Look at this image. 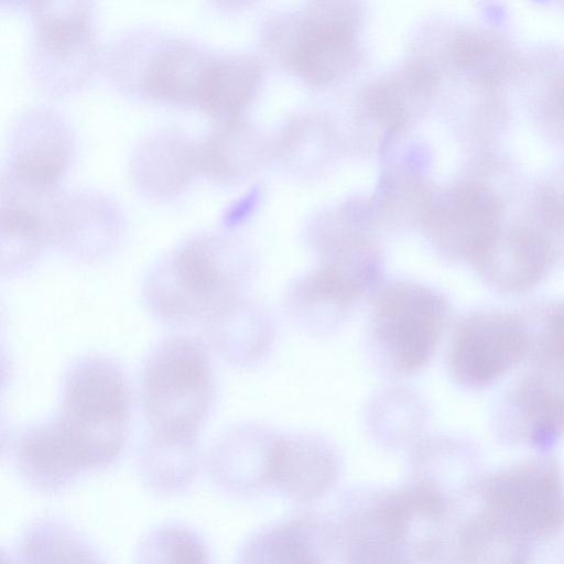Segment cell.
Here are the masks:
<instances>
[{
	"mask_svg": "<svg viewBox=\"0 0 564 564\" xmlns=\"http://www.w3.org/2000/svg\"><path fill=\"white\" fill-rule=\"evenodd\" d=\"M364 21L362 0H305L296 11L270 15L260 42L279 67L311 87L326 88L364 64Z\"/></svg>",
	"mask_w": 564,
	"mask_h": 564,
	"instance_id": "cell-1",
	"label": "cell"
},
{
	"mask_svg": "<svg viewBox=\"0 0 564 564\" xmlns=\"http://www.w3.org/2000/svg\"><path fill=\"white\" fill-rule=\"evenodd\" d=\"M129 404L128 382L115 360L87 355L66 369L57 416L90 470L110 465L121 453L128 435Z\"/></svg>",
	"mask_w": 564,
	"mask_h": 564,
	"instance_id": "cell-2",
	"label": "cell"
},
{
	"mask_svg": "<svg viewBox=\"0 0 564 564\" xmlns=\"http://www.w3.org/2000/svg\"><path fill=\"white\" fill-rule=\"evenodd\" d=\"M214 393L210 360L197 339L170 336L148 355L141 375V402L150 432L197 437Z\"/></svg>",
	"mask_w": 564,
	"mask_h": 564,
	"instance_id": "cell-3",
	"label": "cell"
},
{
	"mask_svg": "<svg viewBox=\"0 0 564 564\" xmlns=\"http://www.w3.org/2000/svg\"><path fill=\"white\" fill-rule=\"evenodd\" d=\"M223 240L196 235L163 257L149 272L144 297L151 312L174 324L204 322L226 305L230 278Z\"/></svg>",
	"mask_w": 564,
	"mask_h": 564,
	"instance_id": "cell-4",
	"label": "cell"
},
{
	"mask_svg": "<svg viewBox=\"0 0 564 564\" xmlns=\"http://www.w3.org/2000/svg\"><path fill=\"white\" fill-rule=\"evenodd\" d=\"M484 508L525 543L564 524V485L555 462L538 457L501 469L481 486Z\"/></svg>",
	"mask_w": 564,
	"mask_h": 564,
	"instance_id": "cell-5",
	"label": "cell"
},
{
	"mask_svg": "<svg viewBox=\"0 0 564 564\" xmlns=\"http://www.w3.org/2000/svg\"><path fill=\"white\" fill-rule=\"evenodd\" d=\"M530 349L525 317L486 311L459 325L448 351V367L459 384L481 389L513 369Z\"/></svg>",
	"mask_w": 564,
	"mask_h": 564,
	"instance_id": "cell-6",
	"label": "cell"
},
{
	"mask_svg": "<svg viewBox=\"0 0 564 564\" xmlns=\"http://www.w3.org/2000/svg\"><path fill=\"white\" fill-rule=\"evenodd\" d=\"M445 322L446 308L438 297L425 290L403 289L379 303L373 336L388 366L409 375L431 360Z\"/></svg>",
	"mask_w": 564,
	"mask_h": 564,
	"instance_id": "cell-7",
	"label": "cell"
},
{
	"mask_svg": "<svg viewBox=\"0 0 564 564\" xmlns=\"http://www.w3.org/2000/svg\"><path fill=\"white\" fill-rule=\"evenodd\" d=\"M556 251L553 240L538 225H502L474 262L494 290L519 294L532 290L546 276Z\"/></svg>",
	"mask_w": 564,
	"mask_h": 564,
	"instance_id": "cell-8",
	"label": "cell"
},
{
	"mask_svg": "<svg viewBox=\"0 0 564 564\" xmlns=\"http://www.w3.org/2000/svg\"><path fill=\"white\" fill-rule=\"evenodd\" d=\"M511 432L535 447L564 434V360L535 356L507 403Z\"/></svg>",
	"mask_w": 564,
	"mask_h": 564,
	"instance_id": "cell-9",
	"label": "cell"
},
{
	"mask_svg": "<svg viewBox=\"0 0 564 564\" xmlns=\"http://www.w3.org/2000/svg\"><path fill=\"white\" fill-rule=\"evenodd\" d=\"M72 155L73 139L64 122L53 112L33 110L13 128L3 174L33 186L56 188Z\"/></svg>",
	"mask_w": 564,
	"mask_h": 564,
	"instance_id": "cell-10",
	"label": "cell"
},
{
	"mask_svg": "<svg viewBox=\"0 0 564 564\" xmlns=\"http://www.w3.org/2000/svg\"><path fill=\"white\" fill-rule=\"evenodd\" d=\"M12 451L20 477L42 494L58 492L89 470L57 415L25 427Z\"/></svg>",
	"mask_w": 564,
	"mask_h": 564,
	"instance_id": "cell-11",
	"label": "cell"
},
{
	"mask_svg": "<svg viewBox=\"0 0 564 564\" xmlns=\"http://www.w3.org/2000/svg\"><path fill=\"white\" fill-rule=\"evenodd\" d=\"M503 203L490 186L467 182L444 197L436 225L441 241L453 254L475 258L502 227Z\"/></svg>",
	"mask_w": 564,
	"mask_h": 564,
	"instance_id": "cell-12",
	"label": "cell"
},
{
	"mask_svg": "<svg viewBox=\"0 0 564 564\" xmlns=\"http://www.w3.org/2000/svg\"><path fill=\"white\" fill-rule=\"evenodd\" d=\"M338 458L330 446L311 436H291L267 452L264 476L297 501L321 497L334 484Z\"/></svg>",
	"mask_w": 564,
	"mask_h": 564,
	"instance_id": "cell-13",
	"label": "cell"
},
{
	"mask_svg": "<svg viewBox=\"0 0 564 564\" xmlns=\"http://www.w3.org/2000/svg\"><path fill=\"white\" fill-rule=\"evenodd\" d=\"M214 57L193 44H166L147 62L141 88L159 101L198 107Z\"/></svg>",
	"mask_w": 564,
	"mask_h": 564,
	"instance_id": "cell-14",
	"label": "cell"
},
{
	"mask_svg": "<svg viewBox=\"0 0 564 564\" xmlns=\"http://www.w3.org/2000/svg\"><path fill=\"white\" fill-rule=\"evenodd\" d=\"M132 167L139 188L148 195H177L200 173L198 145L177 132L156 133L139 145Z\"/></svg>",
	"mask_w": 564,
	"mask_h": 564,
	"instance_id": "cell-15",
	"label": "cell"
},
{
	"mask_svg": "<svg viewBox=\"0 0 564 564\" xmlns=\"http://www.w3.org/2000/svg\"><path fill=\"white\" fill-rule=\"evenodd\" d=\"M518 82L536 127L564 147V51L543 47L525 55Z\"/></svg>",
	"mask_w": 564,
	"mask_h": 564,
	"instance_id": "cell-16",
	"label": "cell"
},
{
	"mask_svg": "<svg viewBox=\"0 0 564 564\" xmlns=\"http://www.w3.org/2000/svg\"><path fill=\"white\" fill-rule=\"evenodd\" d=\"M119 228L118 213L104 197L64 196L55 243L69 253L96 258L117 240Z\"/></svg>",
	"mask_w": 564,
	"mask_h": 564,
	"instance_id": "cell-17",
	"label": "cell"
},
{
	"mask_svg": "<svg viewBox=\"0 0 564 564\" xmlns=\"http://www.w3.org/2000/svg\"><path fill=\"white\" fill-rule=\"evenodd\" d=\"M264 75L263 63L253 55L215 56L198 107L214 118L232 119L257 95Z\"/></svg>",
	"mask_w": 564,
	"mask_h": 564,
	"instance_id": "cell-18",
	"label": "cell"
},
{
	"mask_svg": "<svg viewBox=\"0 0 564 564\" xmlns=\"http://www.w3.org/2000/svg\"><path fill=\"white\" fill-rule=\"evenodd\" d=\"M138 468L155 494L173 495L191 485L198 470L197 437L150 433L140 449Z\"/></svg>",
	"mask_w": 564,
	"mask_h": 564,
	"instance_id": "cell-19",
	"label": "cell"
},
{
	"mask_svg": "<svg viewBox=\"0 0 564 564\" xmlns=\"http://www.w3.org/2000/svg\"><path fill=\"white\" fill-rule=\"evenodd\" d=\"M317 530L308 521H289L264 529L245 546L248 562L312 563L322 562Z\"/></svg>",
	"mask_w": 564,
	"mask_h": 564,
	"instance_id": "cell-20",
	"label": "cell"
},
{
	"mask_svg": "<svg viewBox=\"0 0 564 564\" xmlns=\"http://www.w3.org/2000/svg\"><path fill=\"white\" fill-rule=\"evenodd\" d=\"M17 555L23 562H89L97 553L65 523L42 519L21 535Z\"/></svg>",
	"mask_w": 564,
	"mask_h": 564,
	"instance_id": "cell-21",
	"label": "cell"
},
{
	"mask_svg": "<svg viewBox=\"0 0 564 564\" xmlns=\"http://www.w3.org/2000/svg\"><path fill=\"white\" fill-rule=\"evenodd\" d=\"M143 563H207L209 552L204 540L181 524H165L149 532L137 550Z\"/></svg>",
	"mask_w": 564,
	"mask_h": 564,
	"instance_id": "cell-22",
	"label": "cell"
},
{
	"mask_svg": "<svg viewBox=\"0 0 564 564\" xmlns=\"http://www.w3.org/2000/svg\"><path fill=\"white\" fill-rule=\"evenodd\" d=\"M527 324L534 356L564 360V301L540 308L538 325Z\"/></svg>",
	"mask_w": 564,
	"mask_h": 564,
	"instance_id": "cell-23",
	"label": "cell"
},
{
	"mask_svg": "<svg viewBox=\"0 0 564 564\" xmlns=\"http://www.w3.org/2000/svg\"><path fill=\"white\" fill-rule=\"evenodd\" d=\"M538 226L553 240L564 236V167L553 173L536 192Z\"/></svg>",
	"mask_w": 564,
	"mask_h": 564,
	"instance_id": "cell-24",
	"label": "cell"
},
{
	"mask_svg": "<svg viewBox=\"0 0 564 564\" xmlns=\"http://www.w3.org/2000/svg\"><path fill=\"white\" fill-rule=\"evenodd\" d=\"M554 2H556L561 8L564 9V0H553Z\"/></svg>",
	"mask_w": 564,
	"mask_h": 564,
	"instance_id": "cell-25",
	"label": "cell"
}]
</instances>
